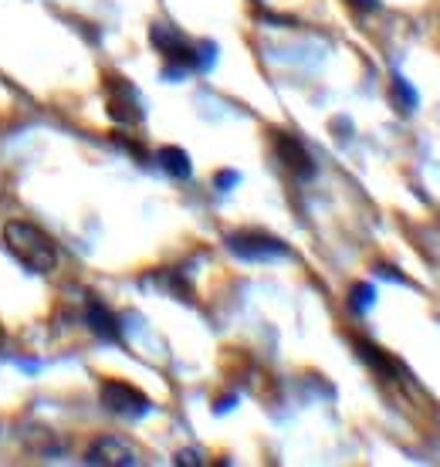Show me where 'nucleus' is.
I'll list each match as a JSON object with an SVG mask.
<instances>
[{"instance_id": "15", "label": "nucleus", "mask_w": 440, "mask_h": 467, "mask_svg": "<svg viewBox=\"0 0 440 467\" xmlns=\"http://www.w3.org/2000/svg\"><path fill=\"white\" fill-rule=\"evenodd\" d=\"M0 346H4V328H0Z\"/></svg>"}, {"instance_id": "13", "label": "nucleus", "mask_w": 440, "mask_h": 467, "mask_svg": "<svg viewBox=\"0 0 440 467\" xmlns=\"http://www.w3.org/2000/svg\"><path fill=\"white\" fill-rule=\"evenodd\" d=\"M237 180H241V176L234 173V170H224V173H217V187L220 190H231L234 183H237Z\"/></svg>"}, {"instance_id": "2", "label": "nucleus", "mask_w": 440, "mask_h": 467, "mask_svg": "<svg viewBox=\"0 0 440 467\" xmlns=\"http://www.w3.org/2000/svg\"><path fill=\"white\" fill-rule=\"evenodd\" d=\"M102 407L109 410V413H116V417H122V420H140V417H146L152 410L150 397L142 393V389H136V386L129 383H119V379H109V383H102Z\"/></svg>"}, {"instance_id": "14", "label": "nucleus", "mask_w": 440, "mask_h": 467, "mask_svg": "<svg viewBox=\"0 0 440 467\" xmlns=\"http://www.w3.org/2000/svg\"><path fill=\"white\" fill-rule=\"evenodd\" d=\"M352 7H360V11H376L380 7V0H349Z\"/></svg>"}, {"instance_id": "7", "label": "nucleus", "mask_w": 440, "mask_h": 467, "mask_svg": "<svg viewBox=\"0 0 440 467\" xmlns=\"http://www.w3.org/2000/svg\"><path fill=\"white\" fill-rule=\"evenodd\" d=\"M275 150H278L281 163L288 166L299 180H312V176H315L312 156H309V150H305L295 136H288V132H278V136H275Z\"/></svg>"}, {"instance_id": "11", "label": "nucleus", "mask_w": 440, "mask_h": 467, "mask_svg": "<svg viewBox=\"0 0 440 467\" xmlns=\"http://www.w3.org/2000/svg\"><path fill=\"white\" fill-rule=\"evenodd\" d=\"M376 302V288H372V285H366V281H362V285H356V288H352V295H349V305H352V312H370V305Z\"/></svg>"}, {"instance_id": "8", "label": "nucleus", "mask_w": 440, "mask_h": 467, "mask_svg": "<svg viewBox=\"0 0 440 467\" xmlns=\"http://www.w3.org/2000/svg\"><path fill=\"white\" fill-rule=\"evenodd\" d=\"M85 322H89V328H92L99 339L119 342V322H116V316H112V312H109L102 302L89 305V312H85Z\"/></svg>"}, {"instance_id": "1", "label": "nucleus", "mask_w": 440, "mask_h": 467, "mask_svg": "<svg viewBox=\"0 0 440 467\" xmlns=\"http://www.w3.org/2000/svg\"><path fill=\"white\" fill-rule=\"evenodd\" d=\"M4 244L27 271L51 275L58 268V247L37 223L31 221H7L4 223Z\"/></svg>"}, {"instance_id": "12", "label": "nucleus", "mask_w": 440, "mask_h": 467, "mask_svg": "<svg viewBox=\"0 0 440 467\" xmlns=\"http://www.w3.org/2000/svg\"><path fill=\"white\" fill-rule=\"evenodd\" d=\"M173 464H180V467H200V464H204V457H200V451H194V447H190V451H180V454L173 457Z\"/></svg>"}, {"instance_id": "9", "label": "nucleus", "mask_w": 440, "mask_h": 467, "mask_svg": "<svg viewBox=\"0 0 440 467\" xmlns=\"http://www.w3.org/2000/svg\"><path fill=\"white\" fill-rule=\"evenodd\" d=\"M156 163L173 176V180H190V173H194V163H190L186 150H180V146H162V150L156 152Z\"/></svg>"}, {"instance_id": "3", "label": "nucleus", "mask_w": 440, "mask_h": 467, "mask_svg": "<svg viewBox=\"0 0 440 467\" xmlns=\"http://www.w3.org/2000/svg\"><path fill=\"white\" fill-rule=\"evenodd\" d=\"M227 251L241 261H275V257H288L285 241L271 237V234L257 231H237L227 234Z\"/></svg>"}, {"instance_id": "6", "label": "nucleus", "mask_w": 440, "mask_h": 467, "mask_svg": "<svg viewBox=\"0 0 440 467\" xmlns=\"http://www.w3.org/2000/svg\"><path fill=\"white\" fill-rule=\"evenodd\" d=\"M85 461L99 467H132L140 464V451L129 444V441H122V437H102V441H95L89 447Z\"/></svg>"}, {"instance_id": "4", "label": "nucleus", "mask_w": 440, "mask_h": 467, "mask_svg": "<svg viewBox=\"0 0 440 467\" xmlns=\"http://www.w3.org/2000/svg\"><path fill=\"white\" fill-rule=\"evenodd\" d=\"M150 37H152V45L162 51V58L170 61V75H173V71L180 75V71H186V68H200V55L186 45L183 37L176 35L170 24H152Z\"/></svg>"}, {"instance_id": "5", "label": "nucleus", "mask_w": 440, "mask_h": 467, "mask_svg": "<svg viewBox=\"0 0 440 467\" xmlns=\"http://www.w3.org/2000/svg\"><path fill=\"white\" fill-rule=\"evenodd\" d=\"M109 116L122 122V126H136L142 122V106H140V92L126 82V78H119V75H109Z\"/></svg>"}, {"instance_id": "10", "label": "nucleus", "mask_w": 440, "mask_h": 467, "mask_svg": "<svg viewBox=\"0 0 440 467\" xmlns=\"http://www.w3.org/2000/svg\"><path fill=\"white\" fill-rule=\"evenodd\" d=\"M393 102L403 116H410L417 109V92H414V85L406 82L403 75H393Z\"/></svg>"}]
</instances>
